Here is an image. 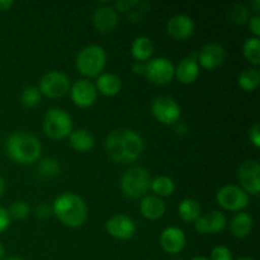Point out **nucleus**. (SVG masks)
Listing matches in <instances>:
<instances>
[{"label": "nucleus", "mask_w": 260, "mask_h": 260, "mask_svg": "<svg viewBox=\"0 0 260 260\" xmlns=\"http://www.w3.org/2000/svg\"><path fill=\"white\" fill-rule=\"evenodd\" d=\"M60 164H58L57 160L52 159V157L42 159L37 165V174L42 179H52V178H56L57 175H60Z\"/></svg>", "instance_id": "29"}, {"label": "nucleus", "mask_w": 260, "mask_h": 260, "mask_svg": "<svg viewBox=\"0 0 260 260\" xmlns=\"http://www.w3.org/2000/svg\"><path fill=\"white\" fill-rule=\"evenodd\" d=\"M7 152L10 159L17 164H33L40 159L42 145L33 135L18 131L10 135L8 139Z\"/></svg>", "instance_id": "3"}, {"label": "nucleus", "mask_w": 260, "mask_h": 260, "mask_svg": "<svg viewBox=\"0 0 260 260\" xmlns=\"http://www.w3.org/2000/svg\"><path fill=\"white\" fill-rule=\"evenodd\" d=\"M226 57V50L220 43L211 42L203 46L197 52V62L200 68L206 70H213L222 65Z\"/></svg>", "instance_id": "14"}, {"label": "nucleus", "mask_w": 260, "mask_h": 260, "mask_svg": "<svg viewBox=\"0 0 260 260\" xmlns=\"http://www.w3.org/2000/svg\"><path fill=\"white\" fill-rule=\"evenodd\" d=\"M106 230L109 236L117 240H129L136 234V223L127 215L117 213L107 220Z\"/></svg>", "instance_id": "13"}, {"label": "nucleus", "mask_w": 260, "mask_h": 260, "mask_svg": "<svg viewBox=\"0 0 260 260\" xmlns=\"http://www.w3.org/2000/svg\"><path fill=\"white\" fill-rule=\"evenodd\" d=\"M190 260H210L208 258H206V256H202V255H200V256H194V258H192Z\"/></svg>", "instance_id": "45"}, {"label": "nucleus", "mask_w": 260, "mask_h": 260, "mask_svg": "<svg viewBox=\"0 0 260 260\" xmlns=\"http://www.w3.org/2000/svg\"><path fill=\"white\" fill-rule=\"evenodd\" d=\"M155 46L149 37H137L131 46V55L136 62H147L154 55Z\"/></svg>", "instance_id": "23"}, {"label": "nucleus", "mask_w": 260, "mask_h": 260, "mask_svg": "<svg viewBox=\"0 0 260 260\" xmlns=\"http://www.w3.org/2000/svg\"><path fill=\"white\" fill-rule=\"evenodd\" d=\"M43 132L52 140L68 139L73 132V119L66 111L51 108L43 117Z\"/></svg>", "instance_id": "6"}, {"label": "nucleus", "mask_w": 260, "mask_h": 260, "mask_svg": "<svg viewBox=\"0 0 260 260\" xmlns=\"http://www.w3.org/2000/svg\"><path fill=\"white\" fill-rule=\"evenodd\" d=\"M174 63L169 58H151L145 62L144 76L154 85H167L174 79Z\"/></svg>", "instance_id": "10"}, {"label": "nucleus", "mask_w": 260, "mask_h": 260, "mask_svg": "<svg viewBox=\"0 0 260 260\" xmlns=\"http://www.w3.org/2000/svg\"><path fill=\"white\" fill-rule=\"evenodd\" d=\"M239 187L248 194L258 196L260 192V164L256 160L249 159L238 168Z\"/></svg>", "instance_id": "11"}, {"label": "nucleus", "mask_w": 260, "mask_h": 260, "mask_svg": "<svg viewBox=\"0 0 260 260\" xmlns=\"http://www.w3.org/2000/svg\"><path fill=\"white\" fill-rule=\"evenodd\" d=\"M8 213H9L10 218H13V220H25L29 216L30 207L24 201H15L9 206Z\"/></svg>", "instance_id": "32"}, {"label": "nucleus", "mask_w": 260, "mask_h": 260, "mask_svg": "<svg viewBox=\"0 0 260 260\" xmlns=\"http://www.w3.org/2000/svg\"><path fill=\"white\" fill-rule=\"evenodd\" d=\"M243 55L245 60L254 68L260 63V40L258 37H250L243 46Z\"/></svg>", "instance_id": "28"}, {"label": "nucleus", "mask_w": 260, "mask_h": 260, "mask_svg": "<svg viewBox=\"0 0 260 260\" xmlns=\"http://www.w3.org/2000/svg\"><path fill=\"white\" fill-rule=\"evenodd\" d=\"M254 229V220L249 213L238 212L230 221V231L236 239H245Z\"/></svg>", "instance_id": "22"}, {"label": "nucleus", "mask_w": 260, "mask_h": 260, "mask_svg": "<svg viewBox=\"0 0 260 260\" xmlns=\"http://www.w3.org/2000/svg\"><path fill=\"white\" fill-rule=\"evenodd\" d=\"M70 79L61 71H48L41 78L38 90L41 94L51 99H58L65 96L70 91Z\"/></svg>", "instance_id": "9"}, {"label": "nucleus", "mask_w": 260, "mask_h": 260, "mask_svg": "<svg viewBox=\"0 0 260 260\" xmlns=\"http://www.w3.org/2000/svg\"><path fill=\"white\" fill-rule=\"evenodd\" d=\"M41 98H42V94L38 90L37 86H27L22 91L20 102H22L23 107H25V108H33V107L40 104Z\"/></svg>", "instance_id": "31"}, {"label": "nucleus", "mask_w": 260, "mask_h": 260, "mask_svg": "<svg viewBox=\"0 0 260 260\" xmlns=\"http://www.w3.org/2000/svg\"><path fill=\"white\" fill-rule=\"evenodd\" d=\"M95 88L98 93L104 96H114L121 91L122 81L118 75L112 73H102L101 75L96 76Z\"/></svg>", "instance_id": "21"}, {"label": "nucleus", "mask_w": 260, "mask_h": 260, "mask_svg": "<svg viewBox=\"0 0 260 260\" xmlns=\"http://www.w3.org/2000/svg\"><path fill=\"white\" fill-rule=\"evenodd\" d=\"M159 243L165 253L174 255V254H179L184 249L187 244V236L182 229L177 226H169L160 234Z\"/></svg>", "instance_id": "16"}, {"label": "nucleus", "mask_w": 260, "mask_h": 260, "mask_svg": "<svg viewBox=\"0 0 260 260\" xmlns=\"http://www.w3.org/2000/svg\"><path fill=\"white\" fill-rule=\"evenodd\" d=\"M4 192H5V180L4 178L0 175V197H3Z\"/></svg>", "instance_id": "43"}, {"label": "nucleus", "mask_w": 260, "mask_h": 260, "mask_svg": "<svg viewBox=\"0 0 260 260\" xmlns=\"http://www.w3.org/2000/svg\"><path fill=\"white\" fill-rule=\"evenodd\" d=\"M236 260H256V259L250 258V256H241V258H239V259H236Z\"/></svg>", "instance_id": "46"}, {"label": "nucleus", "mask_w": 260, "mask_h": 260, "mask_svg": "<svg viewBox=\"0 0 260 260\" xmlns=\"http://www.w3.org/2000/svg\"><path fill=\"white\" fill-rule=\"evenodd\" d=\"M167 206L162 198L156 197L154 194L145 196L140 202V212L146 220L156 221L165 215Z\"/></svg>", "instance_id": "20"}, {"label": "nucleus", "mask_w": 260, "mask_h": 260, "mask_svg": "<svg viewBox=\"0 0 260 260\" xmlns=\"http://www.w3.org/2000/svg\"><path fill=\"white\" fill-rule=\"evenodd\" d=\"M151 113L156 121L165 126H173L180 121L182 109L174 98L168 95H159L152 101Z\"/></svg>", "instance_id": "8"}, {"label": "nucleus", "mask_w": 260, "mask_h": 260, "mask_svg": "<svg viewBox=\"0 0 260 260\" xmlns=\"http://www.w3.org/2000/svg\"><path fill=\"white\" fill-rule=\"evenodd\" d=\"M250 10L248 7H245L244 4H234L233 7L229 9L228 18L231 23L238 25L246 24L250 19Z\"/></svg>", "instance_id": "30"}, {"label": "nucleus", "mask_w": 260, "mask_h": 260, "mask_svg": "<svg viewBox=\"0 0 260 260\" xmlns=\"http://www.w3.org/2000/svg\"><path fill=\"white\" fill-rule=\"evenodd\" d=\"M173 129H174V132L177 135H179V136H183V135H185L188 132V126L185 123H183V122H177L175 124H173Z\"/></svg>", "instance_id": "39"}, {"label": "nucleus", "mask_w": 260, "mask_h": 260, "mask_svg": "<svg viewBox=\"0 0 260 260\" xmlns=\"http://www.w3.org/2000/svg\"><path fill=\"white\" fill-rule=\"evenodd\" d=\"M196 24L190 17L185 14H177L170 18L167 23V32L177 41H185L193 36Z\"/></svg>", "instance_id": "17"}, {"label": "nucleus", "mask_w": 260, "mask_h": 260, "mask_svg": "<svg viewBox=\"0 0 260 260\" xmlns=\"http://www.w3.org/2000/svg\"><path fill=\"white\" fill-rule=\"evenodd\" d=\"M132 71H134L135 75H144L145 73V63L144 62H136L132 65Z\"/></svg>", "instance_id": "40"}, {"label": "nucleus", "mask_w": 260, "mask_h": 260, "mask_svg": "<svg viewBox=\"0 0 260 260\" xmlns=\"http://www.w3.org/2000/svg\"><path fill=\"white\" fill-rule=\"evenodd\" d=\"M151 184L149 172L142 167H131L121 178V192L129 200H139L147 196Z\"/></svg>", "instance_id": "5"}, {"label": "nucleus", "mask_w": 260, "mask_h": 260, "mask_svg": "<svg viewBox=\"0 0 260 260\" xmlns=\"http://www.w3.org/2000/svg\"><path fill=\"white\" fill-rule=\"evenodd\" d=\"M216 202L222 210L230 212H241L249 205V194L239 185L228 184L216 193Z\"/></svg>", "instance_id": "7"}, {"label": "nucleus", "mask_w": 260, "mask_h": 260, "mask_svg": "<svg viewBox=\"0 0 260 260\" xmlns=\"http://www.w3.org/2000/svg\"><path fill=\"white\" fill-rule=\"evenodd\" d=\"M210 260H233V251L225 245H217L211 251Z\"/></svg>", "instance_id": "33"}, {"label": "nucleus", "mask_w": 260, "mask_h": 260, "mask_svg": "<svg viewBox=\"0 0 260 260\" xmlns=\"http://www.w3.org/2000/svg\"><path fill=\"white\" fill-rule=\"evenodd\" d=\"M150 189L154 192V196L159 198L170 197L175 192V183L172 178L167 175H160V177L151 179Z\"/></svg>", "instance_id": "26"}, {"label": "nucleus", "mask_w": 260, "mask_h": 260, "mask_svg": "<svg viewBox=\"0 0 260 260\" xmlns=\"http://www.w3.org/2000/svg\"><path fill=\"white\" fill-rule=\"evenodd\" d=\"M69 142H70V146L78 152L90 151L95 145L93 135L88 129L84 128L73 129V132L69 136Z\"/></svg>", "instance_id": "24"}, {"label": "nucleus", "mask_w": 260, "mask_h": 260, "mask_svg": "<svg viewBox=\"0 0 260 260\" xmlns=\"http://www.w3.org/2000/svg\"><path fill=\"white\" fill-rule=\"evenodd\" d=\"M70 98L79 108H89L93 106L98 98L95 85L88 79H80L70 86Z\"/></svg>", "instance_id": "12"}, {"label": "nucleus", "mask_w": 260, "mask_h": 260, "mask_svg": "<svg viewBox=\"0 0 260 260\" xmlns=\"http://www.w3.org/2000/svg\"><path fill=\"white\" fill-rule=\"evenodd\" d=\"M194 230L201 235H207V234H217L225 230L228 226V220L223 212L217 210L210 211V212L201 215L194 223Z\"/></svg>", "instance_id": "15"}, {"label": "nucleus", "mask_w": 260, "mask_h": 260, "mask_svg": "<svg viewBox=\"0 0 260 260\" xmlns=\"http://www.w3.org/2000/svg\"><path fill=\"white\" fill-rule=\"evenodd\" d=\"M248 24H249V28H250L251 33L254 35V37L259 38V36H260V17L259 15H253V17H250Z\"/></svg>", "instance_id": "38"}, {"label": "nucleus", "mask_w": 260, "mask_h": 260, "mask_svg": "<svg viewBox=\"0 0 260 260\" xmlns=\"http://www.w3.org/2000/svg\"><path fill=\"white\" fill-rule=\"evenodd\" d=\"M35 215L36 217L42 218V220L51 217V215H52V207L47 206L46 203H41V205H38L37 207H36Z\"/></svg>", "instance_id": "35"}, {"label": "nucleus", "mask_w": 260, "mask_h": 260, "mask_svg": "<svg viewBox=\"0 0 260 260\" xmlns=\"http://www.w3.org/2000/svg\"><path fill=\"white\" fill-rule=\"evenodd\" d=\"M4 254H5V249H4V246L0 244V260L4 258Z\"/></svg>", "instance_id": "44"}, {"label": "nucleus", "mask_w": 260, "mask_h": 260, "mask_svg": "<svg viewBox=\"0 0 260 260\" xmlns=\"http://www.w3.org/2000/svg\"><path fill=\"white\" fill-rule=\"evenodd\" d=\"M13 5H14V2H12V0H0V10L2 12H8V10L12 9Z\"/></svg>", "instance_id": "41"}, {"label": "nucleus", "mask_w": 260, "mask_h": 260, "mask_svg": "<svg viewBox=\"0 0 260 260\" xmlns=\"http://www.w3.org/2000/svg\"><path fill=\"white\" fill-rule=\"evenodd\" d=\"M93 25L99 33L103 35L113 32L118 25V13L112 5H101L93 14Z\"/></svg>", "instance_id": "18"}, {"label": "nucleus", "mask_w": 260, "mask_h": 260, "mask_svg": "<svg viewBox=\"0 0 260 260\" xmlns=\"http://www.w3.org/2000/svg\"><path fill=\"white\" fill-rule=\"evenodd\" d=\"M10 221H12V218H10L9 213H8V210L0 207V234L9 229Z\"/></svg>", "instance_id": "36"}, {"label": "nucleus", "mask_w": 260, "mask_h": 260, "mask_svg": "<svg viewBox=\"0 0 260 260\" xmlns=\"http://www.w3.org/2000/svg\"><path fill=\"white\" fill-rule=\"evenodd\" d=\"M104 147L112 161L127 164L141 156L145 144L141 135L134 129H114L107 136Z\"/></svg>", "instance_id": "1"}, {"label": "nucleus", "mask_w": 260, "mask_h": 260, "mask_svg": "<svg viewBox=\"0 0 260 260\" xmlns=\"http://www.w3.org/2000/svg\"><path fill=\"white\" fill-rule=\"evenodd\" d=\"M249 139H250V142L253 144V146L255 149H259L260 147V124L258 122L251 126V128L249 129Z\"/></svg>", "instance_id": "34"}, {"label": "nucleus", "mask_w": 260, "mask_h": 260, "mask_svg": "<svg viewBox=\"0 0 260 260\" xmlns=\"http://www.w3.org/2000/svg\"><path fill=\"white\" fill-rule=\"evenodd\" d=\"M250 8H251V10H253V12L255 13V15H259V12H260V0H254V2H251Z\"/></svg>", "instance_id": "42"}, {"label": "nucleus", "mask_w": 260, "mask_h": 260, "mask_svg": "<svg viewBox=\"0 0 260 260\" xmlns=\"http://www.w3.org/2000/svg\"><path fill=\"white\" fill-rule=\"evenodd\" d=\"M7 260H23V259H20V258H15V256H14V258H9V259H7Z\"/></svg>", "instance_id": "47"}, {"label": "nucleus", "mask_w": 260, "mask_h": 260, "mask_svg": "<svg viewBox=\"0 0 260 260\" xmlns=\"http://www.w3.org/2000/svg\"><path fill=\"white\" fill-rule=\"evenodd\" d=\"M200 73L201 68L197 62V52H193L192 55L180 60L174 68V78H177V80L184 85L194 83L200 76Z\"/></svg>", "instance_id": "19"}, {"label": "nucleus", "mask_w": 260, "mask_h": 260, "mask_svg": "<svg viewBox=\"0 0 260 260\" xmlns=\"http://www.w3.org/2000/svg\"><path fill=\"white\" fill-rule=\"evenodd\" d=\"M52 215L68 228L78 229L81 228L88 218V206L80 196L66 192L53 201Z\"/></svg>", "instance_id": "2"}, {"label": "nucleus", "mask_w": 260, "mask_h": 260, "mask_svg": "<svg viewBox=\"0 0 260 260\" xmlns=\"http://www.w3.org/2000/svg\"><path fill=\"white\" fill-rule=\"evenodd\" d=\"M178 215L180 220L187 223H194L202 215V208L198 201L193 198H185L178 206Z\"/></svg>", "instance_id": "25"}, {"label": "nucleus", "mask_w": 260, "mask_h": 260, "mask_svg": "<svg viewBox=\"0 0 260 260\" xmlns=\"http://www.w3.org/2000/svg\"><path fill=\"white\" fill-rule=\"evenodd\" d=\"M136 5H139V2H117L114 3L113 8L117 10V13H126L128 10H132V8L136 7Z\"/></svg>", "instance_id": "37"}, {"label": "nucleus", "mask_w": 260, "mask_h": 260, "mask_svg": "<svg viewBox=\"0 0 260 260\" xmlns=\"http://www.w3.org/2000/svg\"><path fill=\"white\" fill-rule=\"evenodd\" d=\"M238 84L243 90L254 91L260 84V74L256 68L244 69L238 76Z\"/></svg>", "instance_id": "27"}, {"label": "nucleus", "mask_w": 260, "mask_h": 260, "mask_svg": "<svg viewBox=\"0 0 260 260\" xmlns=\"http://www.w3.org/2000/svg\"><path fill=\"white\" fill-rule=\"evenodd\" d=\"M76 70L85 78H96L107 65V52L102 46L88 45L76 56Z\"/></svg>", "instance_id": "4"}]
</instances>
